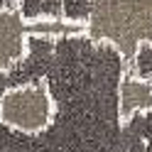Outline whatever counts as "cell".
<instances>
[{"mask_svg":"<svg viewBox=\"0 0 152 152\" xmlns=\"http://www.w3.org/2000/svg\"><path fill=\"white\" fill-rule=\"evenodd\" d=\"M83 25L59 22V20H42V22H25L17 10H0V76H5L22 61L27 49V37H66L81 34Z\"/></svg>","mask_w":152,"mask_h":152,"instance_id":"cell-2","label":"cell"},{"mask_svg":"<svg viewBox=\"0 0 152 152\" xmlns=\"http://www.w3.org/2000/svg\"><path fill=\"white\" fill-rule=\"evenodd\" d=\"M54 115V101L42 81L7 88L0 96V123L10 130L37 135Z\"/></svg>","mask_w":152,"mask_h":152,"instance_id":"cell-1","label":"cell"},{"mask_svg":"<svg viewBox=\"0 0 152 152\" xmlns=\"http://www.w3.org/2000/svg\"><path fill=\"white\" fill-rule=\"evenodd\" d=\"M118 106H120V123L137 113L152 110V83L147 79H140L125 66L118 86Z\"/></svg>","mask_w":152,"mask_h":152,"instance_id":"cell-3","label":"cell"}]
</instances>
